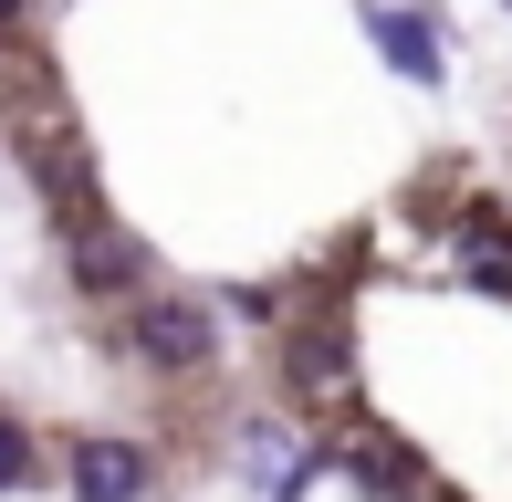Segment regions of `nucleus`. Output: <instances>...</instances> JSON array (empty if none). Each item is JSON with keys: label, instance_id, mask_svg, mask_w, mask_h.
I'll return each instance as SVG.
<instances>
[{"label": "nucleus", "instance_id": "nucleus-10", "mask_svg": "<svg viewBox=\"0 0 512 502\" xmlns=\"http://www.w3.org/2000/svg\"><path fill=\"white\" fill-rule=\"evenodd\" d=\"M21 21H32V0H0V32H21Z\"/></svg>", "mask_w": 512, "mask_h": 502}, {"label": "nucleus", "instance_id": "nucleus-2", "mask_svg": "<svg viewBox=\"0 0 512 502\" xmlns=\"http://www.w3.org/2000/svg\"><path fill=\"white\" fill-rule=\"evenodd\" d=\"M324 471H345L366 502H429V461H418L398 429H377L366 408H345V419L324 429Z\"/></svg>", "mask_w": 512, "mask_h": 502}, {"label": "nucleus", "instance_id": "nucleus-5", "mask_svg": "<svg viewBox=\"0 0 512 502\" xmlns=\"http://www.w3.org/2000/svg\"><path fill=\"white\" fill-rule=\"evenodd\" d=\"M63 492H74V502H147L157 492V461H147V440L95 429V440L63 450Z\"/></svg>", "mask_w": 512, "mask_h": 502}, {"label": "nucleus", "instance_id": "nucleus-3", "mask_svg": "<svg viewBox=\"0 0 512 502\" xmlns=\"http://www.w3.org/2000/svg\"><path fill=\"white\" fill-rule=\"evenodd\" d=\"M283 387H293L304 408H345V398H356V346H345L335 314L283 325Z\"/></svg>", "mask_w": 512, "mask_h": 502}, {"label": "nucleus", "instance_id": "nucleus-8", "mask_svg": "<svg viewBox=\"0 0 512 502\" xmlns=\"http://www.w3.org/2000/svg\"><path fill=\"white\" fill-rule=\"evenodd\" d=\"M450 262L471 272L481 293H512V220L492 210V199H460L450 210Z\"/></svg>", "mask_w": 512, "mask_h": 502}, {"label": "nucleus", "instance_id": "nucleus-1", "mask_svg": "<svg viewBox=\"0 0 512 502\" xmlns=\"http://www.w3.org/2000/svg\"><path fill=\"white\" fill-rule=\"evenodd\" d=\"M126 346H136V367H157V377H199V367H220V314L199 304V293H136V314H126Z\"/></svg>", "mask_w": 512, "mask_h": 502}, {"label": "nucleus", "instance_id": "nucleus-4", "mask_svg": "<svg viewBox=\"0 0 512 502\" xmlns=\"http://www.w3.org/2000/svg\"><path fill=\"white\" fill-rule=\"evenodd\" d=\"M241 471H251V492H262V502H304L314 471H324V440H314L304 419H251V429H241Z\"/></svg>", "mask_w": 512, "mask_h": 502}, {"label": "nucleus", "instance_id": "nucleus-6", "mask_svg": "<svg viewBox=\"0 0 512 502\" xmlns=\"http://www.w3.org/2000/svg\"><path fill=\"white\" fill-rule=\"evenodd\" d=\"M366 42H377L408 84H439V74H450V32H439V11H398V0H377V11H366Z\"/></svg>", "mask_w": 512, "mask_h": 502}, {"label": "nucleus", "instance_id": "nucleus-9", "mask_svg": "<svg viewBox=\"0 0 512 502\" xmlns=\"http://www.w3.org/2000/svg\"><path fill=\"white\" fill-rule=\"evenodd\" d=\"M32 471H42V450L21 440V419H0V492H21Z\"/></svg>", "mask_w": 512, "mask_h": 502}, {"label": "nucleus", "instance_id": "nucleus-11", "mask_svg": "<svg viewBox=\"0 0 512 502\" xmlns=\"http://www.w3.org/2000/svg\"><path fill=\"white\" fill-rule=\"evenodd\" d=\"M502 11H512V0H502Z\"/></svg>", "mask_w": 512, "mask_h": 502}, {"label": "nucleus", "instance_id": "nucleus-7", "mask_svg": "<svg viewBox=\"0 0 512 502\" xmlns=\"http://www.w3.org/2000/svg\"><path fill=\"white\" fill-rule=\"evenodd\" d=\"M74 283L84 293H126V304H136V293H147V241L115 231V220H84V231H74Z\"/></svg>", "mask_w": 512, "mask_h": 502}]
</instances>
